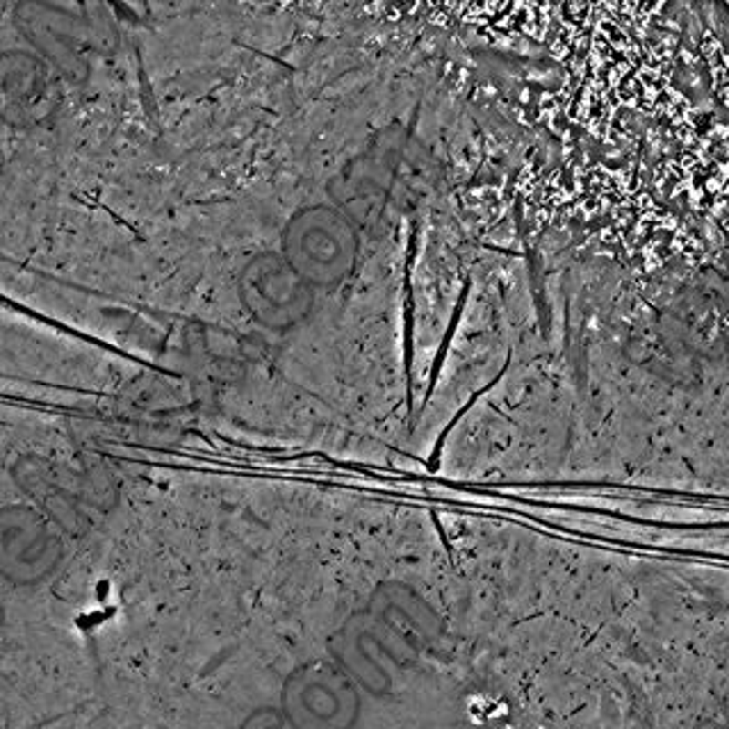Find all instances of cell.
Here are the masks:
<instances>
[{
    "instance_id": "cell-1",
    "label": "cell",
    "mask_w": 729,
    "mask_h": 729,
    "mask_svg": "<svg viewBox=\"0 0 729 729\" xmlns=\"http://www.w3.org/2000/svg\"><path fill=\"white\" fill-rule=\"evenodd\" d=\"M358 235L342 214L326 208L296 214L282 235V255L313 287H337L358 262Z\"/></svg>"
},
{
    "instance_id": "cell-2",
    "label": "cell",
    "mask_w": 729,
    "mask_h": 729,
    "mask_svg": "<svg viewBox=\"0 0 729 729\" xmlns=\"http://www.w3.org/2000/svg\"><path fill=\"white\" fill-rule=\"evenodd\" d=\"M314 287L294 272L285 255L260 253L237 278V296L249 317L267 331L285 333L308 319Z\"/></svg>"
}]
</instances>
